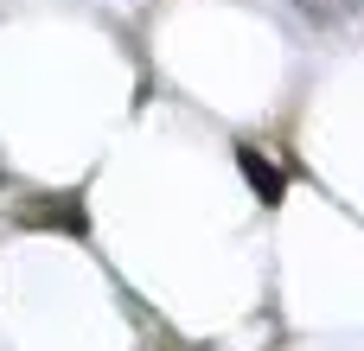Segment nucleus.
Masks as SVG:
<instances>
[{"label": "nucleus", "mask_w": 364, "mask_h": 351, "mask_svg": "<svg viewBox=\"0 0 364 351\" xmlns=\"http://www.w3.org/2000/svg\"><path fill=\"white\" fill-rule=\"evenodd\" d=\"M13 217H19V230H58V237H83L90 230L83 198H26Z\"/></svg>", "instance_id": "obj_1"}, {"label": "nucleus", "mask_w": 364, "mask_h": 351, "mask_svg": "<svg viewBox=\"0 0 364 351\" xmlns=\"http://www.w3.org/2000/svg\"><path fill=\"white\" fill-rule=\"evenodd\" d=\"M237 166H243V179H250V192L262 198V205H282L288 198V173L262 153V147H237Z\"/></svg>", "instance_id": "obj_2"}]
</instances>
